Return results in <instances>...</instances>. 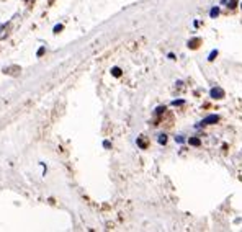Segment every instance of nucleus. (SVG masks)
Masks as SVG:
<instances>
[{
  "label": "nucleus",
  "mask_w": 242,
  "mask_h": 232,
  "mask_svg": "<svg viewBox=\"0 0 242 232\" xmlns=\"http://www.w3.org/2000/svg\"><path fill=\"white\" fill-rule=\"evenodd\" d=\"M218 121H219V116L209 115V116H206L205 119H203V124H214V123H218Z\"/></svg>",
  "instance_id": "obj_1"
},
{
  "label": "nucleus",
  "mask_w": 242,
  "mask_h": 232,
  "mask_svg": "<svg viewBox=\"0 0 242 232\" xmlns=\"http://www.w3.org/2000/svg\"><path fill=\"white\" fill-rule=\"evenodd\" d=\"M211 96H213V98L221 100V98L224 96V92H223L221 88H213V90H211Z\"/></svg>",
  "instance_id": "obj_2"
},
{
  "label": "nucleus",
  "mask_w": 242,
  "mask_h": 232,
  "mask_svg": "<svg viewBox=\"0 0 242 232\" xmlns=\"http://www.w3.org/2000/svg\"><path fill=\"white\" fill-rule=\"evenodd\" d=\"M111 74L115 75V77H120V75H121V69H118V67H113V69H111Z\"/></svg>",
  "instance_id": "obj_3"
},
{
  "label": "nucleus",
  "mask_w": 242,
  "mask_h": 232,
  "mask_svg": "<svg viewBox=\"0 0 242 232\" xmlns=\"http://www.w3.org/2000/svg\"><path fill=\"white\" fill-rule=\"evenodd\" d=\"M218 13H219V8H218V7H213L211 12H209V15H211L213 18H214V16H218Z\"/></svg>",
  "instance_id": "obj_4"
},
{
  "label": "nucleus",
  "mask_w": 242,
  "mask_h": 232,
  "mask_svg": "<svg viewBox=\"0 0 242 232\" xmlns=\"http://www.w3.org/2000/svg\"><path fill=\"white\" fill-rule=\"evenodd\" d=\"M159 142L165 144V142H167V136H165V134H160V136H159Z\"/></svg>",
  "instance_id": "obj_5"
},
{
  "label": "nucleus",
  "mask_w": 242,
  "mask_h": 232,
  "mask_svg": "<svg viewBox=\"0 0 242 232\" xmlns=\"http://www.w3.org/2000/svg\"><path fill=\"white\" fill-rule=\"evenodd\" d=\"M192 145H200V139H196V137H192V139L188 141Z\"/></svg>",
  "instance_id": "obj_6"
},
{
  "label": "nucleus",
  "mask_w": 242,
  "mask_h": 232,
  "mask_svg": "<svg viewBox=\"0 0 242 232\" xmlns=\"http://www.w3.org/2000/svg\"><path fill=\"white\" fill-rule=\"evenodd\" d=\"M198 43H200V39H193V41H190V43H188V46L190 47H196V46H198Z\"/></svg>",
  "instance_id": "obj_7"
},
{
  "label": "nucleus",
  "mask_w": 242,
  "mask_h": 232,
  "mask_svg": "<svg viewBox=\"0 0 242 232\" xmlns=\"http://www.w3.org/2000/svg\"><path fill=\"white\" fill-rule=\"evenodd\" d=\"M216 56H218V51H213V53L209 54V61H213V59L216 57Z\"/></svg>",
  "instance_id": "obj_8"
},
{
  "label": "nucleus",
  "mask_w": 242,
  "mask_h": 232,
  "mask_svg": "<svg viewBox=\"0 0 242 232\" xmlns=\"http://www.w3.org/2000/svg\"><path fill=\"white\" fill-rule=\"evenodd\" d=\"M61 30H62V25H56V26H54V31H56V33H59Z\"/></svg>",
  "instance_id": "obj_9"
}]
</instances>
